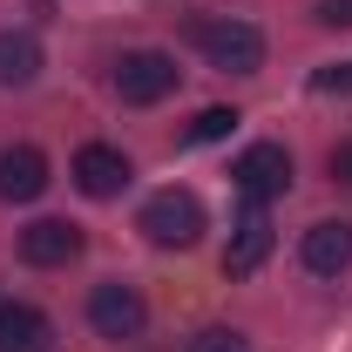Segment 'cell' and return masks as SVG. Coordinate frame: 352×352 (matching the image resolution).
Masks as SVG:
<instances>
[{
	"label": "cell",
	"mask_w": 352,
	"mask_h": 352,
	"mask_svg": "<svg viewBox=\"0 0 352 352\" xmlns=\"http://www.w3.org/2000/svg\"><path fill=\"white\" fill-rule=\"evenodd\" d=\"M190 41H197V54L217 75H258L264 68V34L251 21H237V14H197L190 21Z\"/></svg>",
	"instance_id": "1"
},
{
	"label": "cell",
	"mask_w": 352,
	"mask_h": 352,
	"mask_svg": "<svg viewBox=\"0 0 352 352\" xmlns=\"http://www.w3.org/2000/svg\"><path fill=\"white\" fill-rule=\"evenodd\" d=\"M135 230H142L156 251H190V244L204 237V204H197L190 190H156V197L142 204Z\"/></svg>",
	"instance_id": "2"
},
{
	"label": "cell",
	"mask_w": 352,
	"mask_h": 352,
	"mask_svg": "<svg viewBox=\"0 0 352 352\" xmlns=\"http://www.w3.org/2000/svg\"><path fill=\"white\" fill-rule=\"evenodd\" d=\"M176 82H183V68H176V54H163V47H129L116 61V95L129 109H156L163 95H176Z\"/></svg>",
	"instance_id": "3"
},
{
	"label": "cell",
	"mask_w": 352,
	"mask_h": 352,
	"mask_svg": "<svg viewBox=\"0 0 352 352\" xmlns=\"http://www.w3.org/2000/svg\"><path fill=\"white\" fill-rule=\"evenodd\" d=\"M88 325H95L102 339H135V332L149 325V305H142V292H135V285L102 278V285L88 292Z\"/></svg>",
	"instance_id": "4"
},
{
	"label": "cell",
	"mask_w": 352,
	"mask_h": 352,
	"mask_svg": "<svg viewBox=\"0 0 352 352\" xmlns=\"http://www.w3.org/2000/svg\"><path fill=\"white\" fill-rule=\"evenodd\" d=\"M230 183H237L251 204L285 197V190H292V149H285V142H251V149L230 163Z\"/></svg>",
	"instance_id": "5"
},
{
	"label": "cell",
	"mask_w": 352,
	"mask_h": 352,
	"mask_svg": "<svg viewBox=\"0 0 352 352\" xmlns=\"http://www.w3.org/2000/svg\"><path fill=\"white\" fill-rule=\"evenodd\" d=\"M21 258L34 264V271H61V264L82 258V223L68 217H34L21 230Z\"/></svg>",
	"instance_id": "6"
},
{
	"label": "cell",
	"mask_w": 352,
	"mask_h": 352,
	"mask_svg": "<svg viewBox=\"0 0 352 352\" xmlns=\"http://www.w3.org/2000/svg\"><path fill=\"white\" fill-rule=\"evenodd\" d=\"M129 156L122 149H109V142H88V149H75V190L82 197H95V204H109V197H122L129 190Z\"/></svg>",
	"instance_id": "7"
},
{
	"label": "cell",
	"mask_w": 352,
	"mask_h": 352,
	"mask_svg": "<svg viewBox=\"0 0 352 352\" xmlns=\"http://www.w3.org/2000/svg\"><path fill=\"white\" fill-rule=\"evenodd\" d=\"M271 244H278V230L264 217V204H251V210L237 217V230H230V244H223V278H251V271L271 258Z\"/></svg>",
	"instance_id": "8"
},
{
	"label": "cell",
	"mask_w": 352,
	"mask_h": 352,
	"mask_svg": "<svg viewBox=\"0 0 352 352\" xmlns=\"http://www.w3.org/2000/svg\"><path fill=\"white\" fill-rule=\"evenodd\" d=\"M47 190V156L34 142H7L0 149V204H34Z\"/></svg>",
	"instance_id": "9"
},
{
	"label": "cell",
	"mask_w": 352,
	"mask_h": 352,
	"mask_svg": "<svg viewBox=\"0 0 352 352\" xmlns=\"http://www.w3.org/2000/svg\"><path fill=\"white\" fill-rule=\"evenodd\" d=\"M298 264H305L311 278H339V271L352 264V223H339V217L311 223L305 244H298Z\"/></svg>",
	"instance_id": "10"
},
{
	"label": "cell",
	"mask_w": 352,
	"mask_h": 352,
	"mask_svg": "<svg viewBox=\"0 0 352 352\" xmlns=\"http://www.w3.org/2000/svg\"><path fill=\"white\" fill-rule=\"evenodd\" d=\"M0 352H54V325L41 305H0Z\"/></svg>",
	"instance_id": "11"
},
{
	"label": "cell",
	"mask_w": 352,
	"mask_h": 352,
	"mask_svg": "<svg viewBox=\"0 0 352 352\" xmlns=\"http://www.w3.org/2000/svg\"><path fill=\"white\" fill-rule=\"evenodd\" d=\"M34 75H41V41L0 28V88H28Z\"/></svg>",
	"instance_id": "12"
},
{
	"label": "cell",
	"mask_w": 352,
	"mask_h": 352,
	"mask_svg": "<svg viewBox=\"0 0 352 352\" xmlns=\"http://www.w3.org/2000/svg\"><path fill=\"white\" fill-rule=\"evenodd\" d=\"M230 129H237V109H204V116L183 129V142H223Z\"/></svg>",
	"instance_id": "13"
},
{
	"label": "cell",
	"mask_w": 352,
	"mask_h": 352,
	"mask_svg": "<svg viewBox=\"0 0 352 352\" xmlns=\"http://www.w3.org/2000/svg\"><path fill=\"white\" fill-rule=\"evenodd\" d=\"M190 352H251V339H244V332H230V325H210V332H197V339H190Z\"/></svg>",
	"instance_id": "14"
},
{
	"label": "cell",
	"mask_w": 352,
	"mask_h": 352,
	"mask_svg": "<svg viewBox=\"0 0 352 352\" xmlns=\"http://www.w3.org/2000/svg\"><path fill=\"white\" fill-rule=\"evenodd\" d=\"M311 88H318V95H352V61H339V68H318V75H311Z\"/></svg>",
	"instance_id": "15"
},
{
	"label": "cell",
	"mask_w": 352,
	"mask_h": 352,
	"mask_svg": "<svg viewBox=\"0 0 352 352\" xmlns=\"http://www.w3.org/2000/svg\"><path fill=\"white\" fill-rule=\"evenodd\" d=\"M311 21H318V28H352V0H318Z\"/></svg>",
	"instance_id": "16"
},
{
	"label": "cell",
	"mask_w": 352,
	"mask_h": 352,
	"mask_svg": "<svg viewBox=\"0 0 352 352\" xmlns=\"http://www.w3.org/2000/svg\"><path fill=\"white\" fill-rule=\"evenodd\" d=\"M325 170H332V183H346V190H352V135H346V142H332Z\"/></svg>",
	"instance_id": "17"
}]
</instances>
